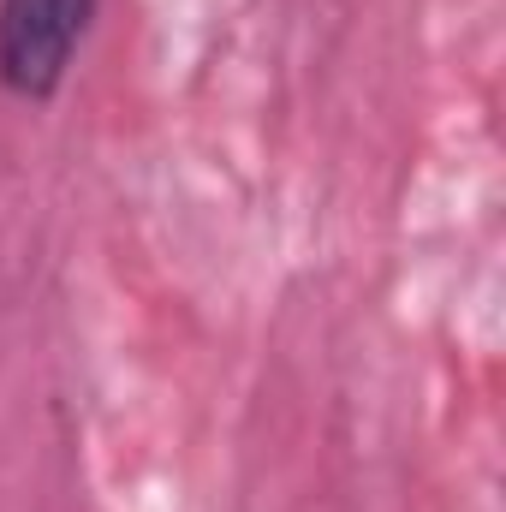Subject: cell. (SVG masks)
Listing matches in <instances>:
<instances>
[{"mask_svg": "<svg viewBox=\"0 0 506 512\" xmlns=\"http://www.w3.org/2000/svg\"><path fill=\"white\" fill-rule=\"evenodd\" d=\"M102 0H0V90L18 102H54L78 66V48Z\"/></svg>", "mask_w": 506, "mask_h": 512, "instance_id": "1", "label": "cell"}]
</instances>
